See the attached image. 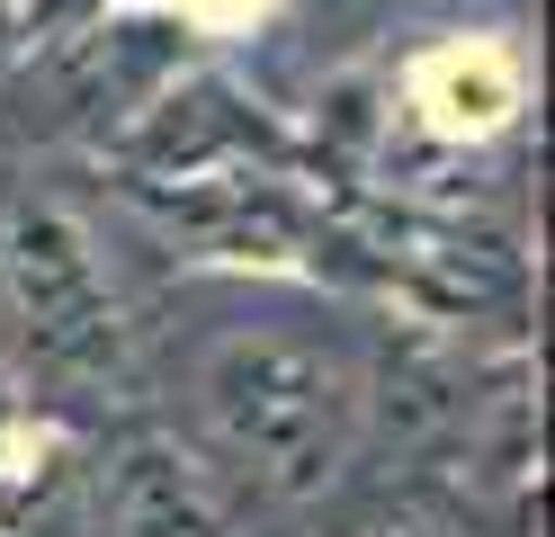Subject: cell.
Wrapping results in <instances>:
<instances>
[{
	"mask_svg": "<svg viewBox=\"0 0 555 537\" xmlns=\"http://www.w3.org/2000/svg\"><path fill=\"white\" fill-rule=\"evenodd\" d=\"M0 278L27 322V349L54 368H117V296L90 233L63 206H18L0 225Z\"/></svg>",
	"mask_w": 555,
	"mask_h": 537,
	"instance_id": "cell-2",
	"label": "cell"
},
{
	"mask_svg": "<svg viewBox=\"0 0 555 537\" xmlns=\"http://www.w3.org/2000/svg\"><path fill=\"white\" fill-rule=\"evenodd\" d=\"M242 153H269V126L242 107L224 81H197V90H170L153 107V126L134 135V170H216V162H242Z\"/></svg>",
	"mask_w": 555,
	"mask_h": 537,
	"instance_id": "cell-4",
	"label": "cell"
},
{
	"mask_svg": "<svg viewBox=\"0 0 555 537\" xmlns=\"http://www.w3.org/2000/svg\"><path fill=\"white\" fill-rule=\"evenodd\" d=\"M206 421L269 493H323L340 475V457H350L359 394L323 349L242 332L206 358Z\"/></svg>",
	"mask_w": 555,
	"mask_h": 537,
	"instance_id": "cell-1",
	"label": "cell"
},
{
	"mask_svg": "<svg viewBox=\"0 0 555 537\" xmlns=\"http://www.w3.org/2000/svg\"><path fill=\"white\" fill-rule=\"evenodd\" d=\"M99 528L108 537H233L216 475L170 439H126L99 465Z\"/></svg>",
	"mask_w": 555,
	"mask_h": 537,
	"instance_id": "cell-3",
	"label": "cell"
},
{
	"mask_svg": "<svg viewBox=\"0 0 555 537\" xmlns=\"http://www.w3.org/2000/svg\"><path fill=\"white\" fill-rule=\"evenodd\" d=\"M180 225H197L216 251H296L305 242V215L278 179H206L197 197H170Z\"/></svg>",
	"mask_w": 555,
	"mask_h": 537,
	"instance_id": "cell-5",
	"label": "cell"
},
{
	"mask_svg": "<svg viewBox=\"0 0 555 537\" xmlns=\"http://www.w3.org/2000/svg\"><path fill=\"white\" fill-rule=\"evenodd\" d=\"M367 537H466L457 520H439V511H386Z\"/></svg>",
	"mask_w": 555,
	"mask_h": 537,
	"instance_id": "cell-6",
	"label": "cell"
}]
</instances>
